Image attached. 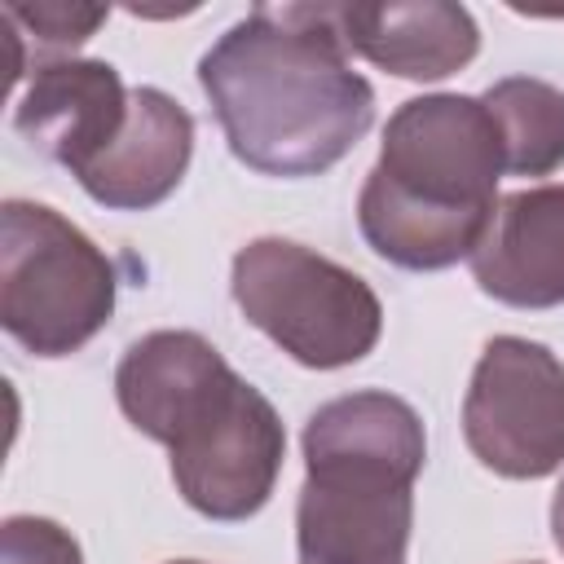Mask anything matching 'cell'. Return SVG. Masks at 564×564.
Returning <instances> with one entry per match:
<instances>
[{"label":"cell","instance_id":"cell-16","mask_svg":"<svg viewBox=\"0 0 564 564\" xmlns=\"http://www.w3.org/2000/svg\"><path fill=\"white\" fill-rule=\"evenodd\" d=\"M551 533H555V546L564 551V480H560V489L551 498Z\"/></svg>","mask_w":564,"mask_h":564},{"label":"cell","instance_id":"cell-14","mask_svg":"<svg viewBox=\"0 0 564 564\" xmlns=\"http://www.w3.org/2000/svg\"><path fill=\"white\" fill-rule=\"evenodd\" d=\"M0 18L22 35L35 40L44 53H53L48 62H62V53L79 48L106 18V4H4Z\"/></svg>","mask_w":564,"mask_h":564},{"label":"cell","instance_id":"cell-13","mask_svg":"<svg viewBox=\"0 0 564 564\" xmlns=\"http://www.w3.org/2000/svg\"><path fill=\"white\" fill-rule=\"evenodd\" d=\"M480 101L498 123L502 163L511 176H551L564 167V93L555 84L507 75Z\"/></svg>","mask_w":564,"mask_h":564},{"label":"cell","instance_id":"cell-7","mask_svg":"<svg viewBox=\"0 0 564 564\" xmlns=\"http://www.w3.org/2000/svg\"><path fill=\"white\" fill-rule=\"evenodd\" d=\"M167 449L172 480L198 516L247 520L269 502L278 485L286 432L269 397L247 379L229 375Z\"/></svg>","mask_w":564,"mask_h":564},{"label":"cell","instance_id":"cell-4","mask_svg":"<svg viewBox=\"0 0 564 564\" xmlns=\"http://www.w3.org/2000/svg\"><path fill=\"white\" fill-rule=\"evenodd\" d=\"M115 264L62 212L0 207V326L35 357L79 352L115 313Z\"/></svg>","mask_w":564,"mask_h":564},{"label":"cell","instance_id":"cell-2","mask_svg":"<svg viewBox=\"0 0 564 564\" xmlns=\"http://www.w3.org/2000/svg\"><path fill=\"white\" fill-rule=\"evenodd\" d=\"M502 172V137L480 97H414L388 119L379 163L361 185V238L414 273L471 260L498 207Z\"/></svg>","mask_w":564,"mask_h":564},{"label":"cell","instance_id":"cell-12","mask_svg":"<svg viewBox=\"0 0 564 564\" xmlns=\"http://www.w3.org/2000/svg\"><path fill=\"white\" fill-rule=\"evenodd\" d=\"M339 31L348 53L401 79H445L480 48L476 18L449 0L339 4Z\"/></svg>","mask_w":564,"mask_h":564},{"label":"cell","instance_id":"cell-9","mask_svg":"<svg viewBox=\"0 0 564 564\" xmlns=\"http://www.w3.org/2000/svg\"><path fill=\"white\" fill-rule=\"evenodd\" d=\"M471 278L511 308L564 304V185L502 194L471 251Z\"/></svg>","mask_w":564,"mask_h":564},{"label":"cell","instance_id":"cell-17","mask_svg":"<svg viewBox=\"0 0 564 564\" xmlns=\"http://www.w3.org/2000/svg\"><path fill=\"white\" fill-rule=\"evenodd\" d=\"M167 564H203V560H167Z\"/></svg>","mask_w":564,"mask_h":564},{"label":"cell","instance_id":"cell-5","mask_svg":"<svg viewBox=\"0 0 564 564\" xmlns=\"http://www.w3.org/2000/svg\"><path fill=\"white\" fill-rule=\"evenodd\" d=\"M229 286L242 317L308 370L352 366L383 335V304L370 282L291 238L247 242Z\"/></svg>","mask_w":564,"mask_h":564},{"label":"cell","instance_id":"cell-8","mask_svg":"<svg viewBox=\"0 0 564 564\" xmlns=\"http://www.w3.org/2000/svg\"><path fill=\"white\" fill-rule=\"evenodd\" d=\"M128 97L132 93L123 88L110 62L97 57L40 62L13 110V128L40 159L79 176L123 132Z\"/></svg>","mask_w":564,"mask_h":564},{"label":"cell","instance_id":"cell-1","mask_svg":"<svg viewBox=\"0 0 564 564\" xmlns=\"http://www.w3.org/2000/svg\"><path fill=\"white\" fill-rule=\"evenodd\" d=\"M198 84L234 159L260 176H317L375 123L339 4H256L203 53Z\"/></svg>","mask_w":564,"mask_h":564},{"label":"cell","instance_id":"cell-10","mask_svg":"<svg viewBox=\"0 0 564 564\" xmlns=\"http://www.w3.org/2000/svg\"><path fill=\"white\" fill-rule=\"evenodd\" d=\"M194 154V119L163 88H132L123 132L75 181L84 194L115 212L159 207L185 176Z\"/></svg>","mask_w":564,"mask_h":564},{"label":"cell","instance_id":"cell-15","mask_svg":"<svg viewBox=\"0 0 564 564\" xmlns=\"http://www.w3.org/2000/svg\"><path fill=\"white\" fill-rule=\"evenodd\" d=\"M0 564H84V551L57 520L9 516L0 524Z\"/></svg>","mask_w":564,"mask_h":564},{"label":"cell","instance_id":"cell-6","mask_svg":"<svg viewBox=\"0 0 564 564\" xmlns=\"http://www.w3.org/2000/svg\"><path fill=\"white\" fill-rule=\"evenodd\" d=\"M467 449L507 480H542L564 467V366L520 335H494L463 401Z\"/></svg>","mask_w":564,"mask_h":564},{"label":"cell","instance_id":"cell-3","mask_svg":"<svg viewBox=\"0 0 564 564\" xmlns=\"http://www.w3.org/2000/svg\"><path fill=\"white\" fill-rule=\"evenodd\" d=\"M423 458L427 436L410 401L366 388L317 405L304 423L300 564H405Z\"/></svg>","mask_w":564,"mask_h":564},{"label":"cell","instance_id":"cell-11","mask_svg":"<svg viewBox=\"0 0 564 564\" xmlns=\"http://www.w3.org/2000/svg\"><path fill=\"white\" fill-rule=\"evenodd\" d=\"M234 375V366L194 330H150L141 335L119 370L115 397L123 419L159 445H172L176 432L207 405V397Z\"/></svg>","mask_w":564,"mask_h":564}]
</instances>
